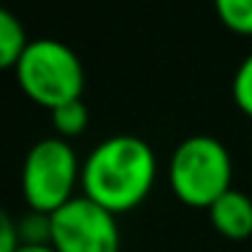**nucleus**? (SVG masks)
Segmentation results:
<instances>
[{"label":"nucleus","instance_id":"1","mask_svg":"<svg viewBox=\"0 0 252 252\" xmlns=\"http://www.w3.org/2000/svg\"><path fill=\"white\" fill-rule=\"evenodd\" d=\"M155 174L158 160L144 138L111 136L90 152L82 168V185L87 198L111 214H120L147 198L155 185Z\"/></svg>","mask_w":252,"mask_h":252},{"label":"nucleus","instance_id":"2","mask_svg":"<svg viewBox=\"0 0 252 252\" xmlns=\"http://www.w3.org/2000/svg\"><path fill=\"white\" fill-rule=\"evenodd\" d=\"M17 82L30 100L55 111L82 98L84 68L76 52L55 38L30 41L22 60L17 63Z\"/></svg>","mask_w":252,"mask_h":252},{"label":"nucleus","instance_id":"3","mask_svg":"<svg viewBox=\"0 0 252 252\" xmlns=\"http://www.w3.org/2000/svg\"><path fill=\"white\" fill-rule=\"evenodd\" d=\"M168 182L182 203L209 209L230 190V155L214 136H190L174 149Z\"/></svg>","mask_w":252,"mask_h":252},{"label":"nucleus","instance_id":"4","mask_svg":"<svg viewBox=\"0 0 252 252\" xmlns=\"http://www.w3.org/2000/svg\"><path fill=\"white\" fill-rule=\"evenodd\" d=\"M79 165L76 152L65 138H41L30 147L22 165V192L30 209L52 214L71 201Z\"/></svg>","mask_w":252,"mask_h":252},{"label":"nucleus","instance_id":"5","mask_svg":"<svg viewBox=\"0 0 252 252\" xmlns=\"http://www.w3.org/2000/svg\"><path fill=\"white\" fill-rule=\"evenodd\" d=\"M49 241L57 252H120L114 214L87 195L49 214Z\"/></svg>","mask_w":252,"mask_h":252},{"label":"nucleus","instance_id":"6","mask_svg":"<svg viewBox=\"0 0 252 252\" xmlns=\"http://www.w3.org/2000/svg\"><path fill=\"white\" fill-rule=\"evenodd\" d=\"M214 230L228 239H247L252 233V198L239 190H228L209 206Z\"/></svg>","mask_w":252,"mask_h":252},{"label":"nucleus","instance_id":"7","mask_svg":"<svg viewBox=\"0 0 252 252\" xmlns=\"http://www.w3.org/2000/svg\"><path fill=\"white\" fill-rule=\"evenodd\" d=\"M28 46H30V41H28V35H25L22 19H17L14 11L3 8V11H0V65L17 68V63L22 60Z\"/></svg>","mask_w":252,"mask_h":252},{"label":"nucleus","instance_id":"8","mask_svg":"<svg viewBox=\"0 0 252 252\" xmlns=\"http://www.w3.org/2000/svg\"><path fill=\"white\" fill-rule=\"evenodd\" d=\"M214 8L228 30L252 35V0H214Z\"/></svg>","mask_w":252,"mask_h":252},{"label":"nucleus","instance_id":"9","mask_svg":"<svg viewBox=\"0 0 252 252\" xmlns=\"http://www.w3.org/2000/svg\"><path fill=\"white\" fill-rule=\"evenodd\" d=\"M52 122H55L60 138L79 136L90 122V111H87V106H84V100L79 98V100H71V103H65V106H57V109L52 111Z\"/></svg>","mask_w":252,"mask_h":252},{"label":"nucleus","instance_id":"10","mask_svg":"<svg viewBox=\"0 0 252 252\" xmlns=\"http://www.w3.org/2000/svg\"><path fill=\"white\" fill-rule=\"evenodd\" d=\"M233 100L247 117H252V52L239 63L233 73Z\"/></svg>","mask_w":252,"mask_h":252},{"label":"nucleus","instance_id":"11","mask_svg":"<svg viewBox=\"0 0 252 252\" xmlns=\"http://www.w3.org/2000/svg\"><path fill=\"white\" fill-rule=\"evenodd\" d=\"M19 247H22L19 225L11 220L8 212H3L0 214V252H17Z\"/></svg>","mask_w":252,"mask_h":252},{"label":"nucleus","instance_id":"12","mask_svg":"<svg viewBox=\"0 0 252 252\" xmlns=\"http://www.w3.org/2000/svg\"><path fill=\"white\" fill-rule=\"evenodd\" d=\"M17 252H57L52 244H22Z\"/></svg>","mask_w":252,"mask_h":252}]
</instances>
